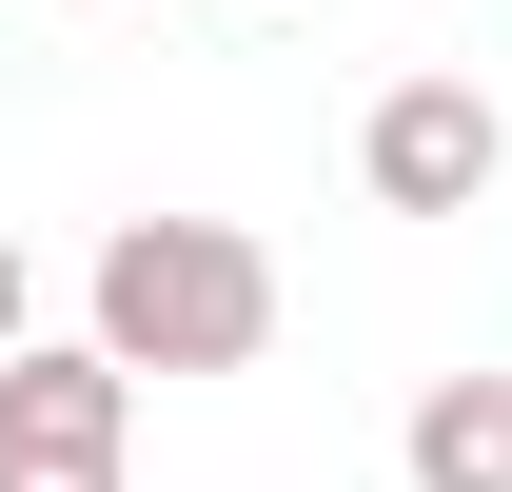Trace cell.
<instances>
[{"mask_svg":"<svg viewBox=\"0 0 512 492\" xmlns=\"http://www.w3.org/2000/svg\"><path fill=\"white\" fill-rule=\"evenodd\" d=\"M276 335V256L237 217H119L99 237V355L119 374H237Z\"/></svg>","mask_w":512,"mask_h":492,"instance_id":"6da1fadb","label":"cell"},{"mask_svg":"<svg viewBox=\"0 0 512 492\" xmlns=\"http://www.w3.org/2000/svg\"><path fill=\"white\" fill-rule=\"evenodd\" d=\"M355 178H375L394 217H473V197L512 178V119L473 99V79H394L375 119H355Z\"/></svg>","mask_w":512,"mask_h":492,"instance_id":"7a4b0ae2","label":"cell"},{"mask_svg":"<svg viewBox=\"0 0 512 492\" xmlns=\"http://www.w3.org/2000/svg\"><path fill=\"white\" fill-rule=\"evenodd\" d=\"M138 433V374L99 355V335H20L0 355V453H79V473H119Z\"/></svg>","mask_w":512,"mask_h":492,"instance_id":"3957f363","label":"cell"},{"mask_svg":"<svg viewBox=\"0 0 512 492\" xmlns=\"http://www.w3.org/2000/svg\"><path fill=\"white\" fill-rule=\"evenodd\" d=\"M394 473L414 492H512V374H434L414 433H394Z\"/></svg>","mask_w":512,"mask_h":492,"instance_id":"277c9868","label":"cell"},{"mask_svg":"<svg viewBox=\"0 0 512 492\" xmlns=\"http://www.w3.org/2000/svg\"><path fill=\"white\" fill-rule=\"evenodd\" d=\"M0 492H119V473H79V453H0Z\"/></svg>","mask_w":512,"mask_h":492,"instance_id":"5b68a950","label":"cell"},{"mask_svg":"<svg viewBox=\"0 0 512 492\" xmlns=\"http://www.w3.org/2000/svg\"><path fill=\"white\" fill-rule=\"evenodd\" d=\"M0 355H20V237H0Z\"/></svg>","mask_w":512,"mask_h":492,"instance_id":"8992f818","label":"cell"}]
</instances>
